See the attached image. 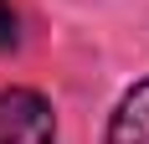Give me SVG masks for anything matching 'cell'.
<instances>
[{
  "label": "cell",
  "instance_id": "obj_1",
  "mask_svg": "<svg viewBox=\"0 0 149 144\" xmlns=\"http://www.w3.org/2000/svg\"><path fill=\"white\" fill-rule=\"evenodd\" d=\"M0 144H57L52 103L31 87H5L0 93Z\"/></svg>",
  "mask_w": 149,
  "mask_h": 144
},
{
  "label": "cell",
  "instance_id": "obj_2",
  "mask_svg": "<svg viewBox=\"0 0 149 144\" xmlns=\"http://www.w3.org/2000/svg\"><path fill=\"white\" fill-rule=\"evenodd\" d=\"M103 144H149V77L118 103V113L108 124V139Z\"/></svg>",
  "mask_w": 149,
  "mask_h": 144
},
{
  "label": "cell",
  "instance_id": "obj_3",
  "mask_svg": "<svg viewBox=\"0 0 149 144\" xmlns=\"http://www.w3.org/2000/svg\"><path fill=\"white\" fill-rule=\"evenodd\" d=\"M5 46H15V15H10V5L0 0V52Z\"/></svg>",
  "mask_w": 149,
  "mask_h": 144
}]
</instances>
